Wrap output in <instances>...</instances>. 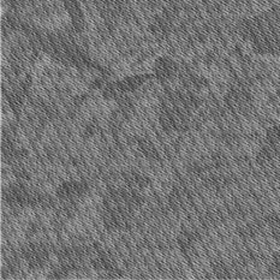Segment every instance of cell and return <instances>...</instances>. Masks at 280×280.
<instances>
[{
  "mask_svg": "<svg viewBox=\"0 0 280 280\" xmlns=\"http://www.w3.org/2000/svg\"><path fill=\"white\" fill-rule=\"evenodd\" d=\"M22 258L32 270H40L46 268L50 261V252L48 244L40 242L26 243L20 250Z\"/></svg>",
  "mask_w": 280,
  "mask_h": 280,
  "instance_id": "6da1fadb",
  "label": "cell"
},
{
  "mask_svg": "<svg viewBox=\"0 0 280 280\" xmlns=\"http://www.w3.org/2000/svg\"><path fill=\"white\" fill-rule=\"evenodd\" d=\"M125 186L137 192H144L152 186L150 178H148L144 172L138 171H126L123 174Z\"/></svg>",
  "mask_w": 280,
  "mask_h": 280,
  "instance_id": "3957f363",
  "label": "cell"
},
{
  "mask_svg": "<svg viewBox=\"0 0 280 280\" xmlns=\"http://www.w3.org/2000/svg\"><path fill=\"white\" fill-rule=\"evenodd\" d=\"M89 184L81 180H66L56 186V198L62 201H81L89 194Z\"/></svg>",
  "mask_w": 280,
  "mask_h": 280,
  "instance_id": "7a4b0ae2",
  "label": "cell"
}]
</instances>
